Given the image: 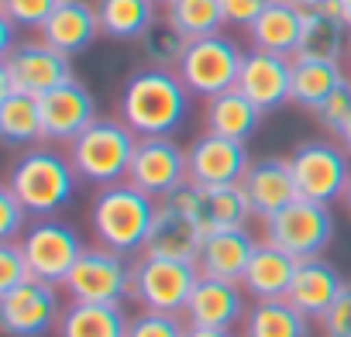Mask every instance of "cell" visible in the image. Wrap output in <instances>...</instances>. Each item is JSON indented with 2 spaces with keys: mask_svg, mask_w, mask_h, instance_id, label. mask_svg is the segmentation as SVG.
<instances>
[{
  "mask_svg": "<svg viewBox=\"0 0 351 337\" xmlns=\"http://www.w3.org/2000/svg\"><path fill=\"white\" fill-rule=\"evenodd\" d=\"M190 90L176 69L138 66L128 73L117 93V117L138 138L176 134L190 114Z\"/></svg>",
  "mask_w": 351,
  "mask_h": 337,
  "instance_id": "1",
  "label": "cell"
},
{
  "mask_svg": "<svg viewBox=\"0 0 351 337\" xmlns=\"http://www.w3.org/2000/svg\"><path fill=\"white\" fill-rule=\"evenodd\" d=\"M76 183L80 176L69 155L49 141H38L14 158L4 186H11V193L28 207L32 217H56L73 200Z\"/></svg>",
  "mask_w": 351,
  "mask_h": 337,
  "instance_id": "2",
  "label": "cell"
},
{
  "mask_svg": "<svg viewBox=\"0 0 351 337\" xmlns=\"http://www.w3.org/2000/svg\"><path fill=\"white\" fill-rule=\"evenodd\" d=\"M155 210H158V200L124 179L114 186H100L90 200L86 217H90V231L97 245L121 255H141Z\"/></svg>",
  "mask_w": 351,
  "mask_h": 337,
  "instance_id": "3",
  "label": "cell"
},
{
  "mask_svg": "<svg viewBox=\"0 0 351 337\" xmlns=\"http://www.w3.org/2000/svg\"><path fill=\"white\" fill-rule=\"evenodd\" d=\"M134 145H138V134L114 114V117H97L93 124H86L66 145V155L76 168L80 183H90L100 190V186H114L128 179Z\"/></svg>",
  "mask_w": 351,
  "mask_h": 337,
  "instance_id": "4",
  "label": "cell"
},
{
  "mask_svg": "<svg viewBox=\"0 0 351 337\" xmlns=\"http://www.w3.org/2000/svg\"><path fill=\"white\" fill-rule=\"evenodd\" d=\"M289 168L300 197L337 203L351 183V155L337 138H306L289 151Z\"/></svg>",
  "mask_w": 351,
  "mask_h": 337,
  "instance_id": "5",
  "label": "cell"
},
{
  "mask_svg": "<svg viewBox=\"0 0 351 337\" xmlns=\"http://www.w3.org/2000/svg\"><path fill=\"white\" fill-rule=\"evenodd\" d=\"M241 62H245V49L224 35V32H214V35H204V38H190L180 66V79L186 83V90L193 97H217L231 86H238V76H241Z\"/></svg>",
  "mask_w": 351,
  "mask_h": 337,
  "instance_id": "6",
  "label": "cell"
},
{
  "mask_svg": "<svg viewBox=\"0 0 351 337\" xmlns=\"http://www.w3.org/2000/svg\"><path fill=\"white\" fill-rule=\"evenodd\" d=\"M197 279H200L197 262L138 255V258L131 262V299H134L141 310L180 313V316H183Z\"/></svg>",
  "mask_w": 351,
  "mask_h": 337,
  "instance_id": "7",
  "label": "cell"
},
{
  "mask_svg": "<svg viewBox=\"0 0 351 337\" xmlns=\"http://www.w3.org/2000/svg\"><path fill=\"white\" fill-rule=\"evenodd\" d=\"M73 59L52 49L45 38H21L0 59V97L8 93H32L42 97L66 79H73Z\"/></svg>",
  "mask_w": 351,
  "mask_h": 337,
  "instance_id": "8",
  "label": "cell"
},
{
  "mask_svg": "<svg viewBox=\"0 0 351 337\" xmlns=\"http://www.w3.org/2000/svg\"><path fill=\"white\" fill-rule=\"evenodd\" d=\"M262 238L279 245L293 258H317L334 241V214L327 203L296 197L289 207L262 221Z\"/></svg>",
  "mask_w": 351,
  "mask_h": 337,
  "instance_id": "9",
  "label": "cell"
},
{
  "mask_svg": "<svg viewBox=\"0 0 351 337\" xmlns=\"http://www.w3.org/2000/svg\"><path fill=\"white\" fill-rule=\"evenodd\" d=\"M131 255L110 251L104 245L83 248L62 282V292L76 303H124L131 299Z\"/></svg>",
  "mask_w": 351,
  "mask_h": 337,
  "instance_id": "10",
  "label": "cell"
},
{
  "mask_svg": "<svg viewBox=\"0 0 351 337\" xmlns=\"http://www.w3.org/2000/svg\"><path fill=\"white\" fill-rule=\"evenodd\" d=\"M128 183L145 190L155 200L172 197L180 186L190 183V151L172 134L138 138L134 155H131V168H128Z\"/></svg>",
  "mask_w": 351,
  "mask_h": 337,
  "instance_id": "11",
  "label": "cell"
},
{
  "mask_svg": "<svg viewBox=\"0 0 351 337\" xmlns=\"http://www.w3.org/2000/svg\"><path fill=\"white\" fill-rule=\"evenodd\" d=\"M62 296L56 282L32 275L28 282L0 292V327L8 337H45L62 320Z\"/></svg>",
  "mask_w": 351,
  "mask_h": 337,
  "instance_id": "12",
  "label": "cell"
},
{
  "mask_svg": "<svg viewBox=\"0 0 351 337\" xmlns=\"http://www.w3.org/2000/svg\"><path fill=\"white\" fill-rule=\"evenodd\" d=\"M165 200H172L176 207H180L200 227L204 238L217 234V231H231V227H248V217H255L241 183H228V186L186 183Z\"/></svg>",
  "mask_w": 351,
  "mask_h": 337,
  "instance_id": "13",
  "label": "cell"
},
{
  "mask_svg": "<svg viewBox=\"0 0 351 337\" xmlns=\"http://www.w3.org/2000/svg\"><path fill=\"white\" fill-rule=\"evenodd\" d=\"M21 248L38 279L62 286L69 269L83 255V238L73 224H66L59 217H35L28 224V231L21 234Z\"/></svg>",
  "mask_w": 351,
  "mask_h": 337,
  "instance_id": "14",
  "label": "cell"
},
{
  "mask_svg": "<svg viewBox=\"0 0 351 337\" xmlns=\"http://www.w3.org/2000/svg\"><path fill=\"white\" fill-rule=\"evenodd\" d=\"M38 110H42V141H49V145H69L86 124H93L100 117L90 86L76 76L66 79L62 86L42 93Z\"/></svg>",
  "mask_w": 351,
  "mask_h": 337,
  "instance_id": "15",
  "label": "cell"
},
{
  "mask_svg": "<svg viewBox=\"0 0 351 337\" xmlns=\"http://www.w3.org/2000/svg\"><path fill=\"white\" fill-rule=\"evenodd\" d=\"M351 42V11L344 0H313L303 8V35H300V59H327L344 62Z\"/></svg>",
  "mask_w": 351,
  "mask_h": 337,
  "instance_id": "16",
  "label": "cell"
},
{
  "mask_svg": "<svg viewBox=\"0 0 351 337\" xmlns=\"http://www.w3.org/2000/svg\"><path fill=\"white\" fill-rule=\"evenodd\" d=\"M186 151H190V183H200V186L241 183L252 165L245 141L210 134V131H204L193 145H186Z\"/></svg>",
  "mask_w": 351,
  "mask_h": 337,
  "instance_id": "17",
  "label": "cell"
},
{
  "mask_svg": "<svg viewBox=\"0 0 351 337\" xmlns=\"http://www.w3.org/2000/svg\"><path fill=\"white\" fill-rule=\"evenodd\" d=\"M238 90L255 107H262L265 114L286 107L289 97H293V59L289 55H272V52L248 49L245 52V62H241Z\"/></svg>",
  "mask_w": 351,
  "mask_h": 337,
  "instance_id": "18",
  "label": "cell"
},
{
  "mask_svg": "<svg viewBox=\"0 0 351 337\" xmlns=\"http://www.w3.org/2000/svg\"><path fill=\"white\" fill-rule=\"evenodd\" d=\"M248 313V292L241 282H231V279H210V275H200L193 292H190V303L183 310L186 323L193 327H241Z\"/></svg>",
  "mask_w": 351,
  "mask_h": 337,
  "instance_id": "19",
  "label": "cell"
},
{
  "mask_svg": "<svg viewBox=\"0 0 351 337\" xmlns=\"http://www.w3.org/2000/svg\"><path fill=\"white\" fill-rule=\"evenodd\" d=\"M241 190L252 203V214L258 221L272 217L276 210L289 207L300 190H296V179H293V168H289V155H262V158H252L248 173L241 179Z\"/></svg>",
  "mask_w": 351,
  "mask_h": 337,
  "instance_id": "20",
  "label": "cell"
},
{
  "mask_svg": "<svg viewBox=\"0 0 351 337\" xmlns=\"http://www.w3.org/2000/svg\"><path fill=\"white\" fill-rule=\"evenodd\" d=\"M100 18L93 0H59L49 21L38 28V38H45L52 49L66 52L69 59L86 52L100 38Z\"/></svg>",
  "mask_w": 351,
  "mask_h": 337,
  "instance_id": "21",
  "label": "cell"
},
{
  "mask_svg": "<svg viewBox=\"0 0 351 337\" xmlns=\"http://www.w3.org/2000/svg\"><path fill=\"white\" fill-rule=\"evenodd\" d=\"M200 245H204L200 227L180 207H176L172 200H158V210H155V221H152V231H148V241H145V251L141 255L197 262Z\"/></svg>",
  "mask_w": 351,
  "mask_h": 337,
  "instance_id": "22",
  "label": "cell"
},
{
  "mask_svg": "<svg viewBox=\"0 0 351 337\" xmlns=\"http://www.w3.org/2000/svg\"><path fill=\"white\" fill-rule=\"evenodd\" d=\"M341 289H344V279H341L337 265H330L324 255H317V258H300L286 299L300 313H306L310 320H320L330 310V303L337 299Z\"/></svg>",
  "mask_w": 351,
  "mask_h": 337,
  "instance_id": "23",
  "label": "cell"
},
{
  "mask_svg": "<svg viewBox=\"0 0 351 337\" xmlns=\"http://www.w3.org/2000/svg\"><path fill=\"white\" fill-rule=\"evenodd\" d=\"M255 238L248 227H231V231H217V234H207L204 245H200V255H197V269L200 275H210V279H231V282H241L252 255H255Z\"/></svg>",
  "mask_w": 351,
  "mask_h": 337,
  "instance_id": "24",
  "label": "cell"
},
{
  "mask_svg": "<svg viewBox=\"0 0 351 337\" xmlns=\"http://www.w3.org/2000/svg\"><path fill=\"white\" fill-rule=\"evenodd\" d=\"M300 35H303V8L289 4V0H272L248 28V49L296 59Z\"/></svg>",
  "mask_w": 351,
  "mask_h": 337,
  "instance_id": "25",
  "label": "cell"
},
{
  "mask_svg": "<svg viewBox=\"0 0 351 337\" xmlns=\"http://www.w3.org/2000/svg\"><path fill=\"white\" fill-rule=\"evenodd\" d=\"M296 265H300V258H293L289 251H282L279 245L262 238L255 245V255H252L245 275H241V286L252 299H282L293 286Z\"/></svg>",
  "mask_w": 351,
  "mask_h": 337,
  "instance_id": "26",
  "label": "cell"
},
{
  "mask_svg": "<svg viewBox=\"0 0 351 337\" xmlns=\"http://www.w3.org/2000/svg\"><path fill=\"white\" fill-rule=\"evenodd\" d=\"M262 117H265V110L255 107L238 86H231V90L204 100V131H210V134L248 141L258 131Z\"/></svg>",
  "mask_w": 351,
  "mask_h": 337,
  "instance_id": "27",
  "label": "cell"
},
{
  "mask_svg": "<svg viewBox=\"0 0 351 337\" xmlns=\"http://www.w3.org/2000/svg\"><path fill=\"white\" fill-rule=\"evenodd\" d=\"M131 316L121 303H76L69 299L56 327L59 337H128Z\"/></svg>",
  "mask_w": 351,
  "mask_h": 337,
  "instance_id": "28",
  "label": "cell"
},
{
  "mask_svg": "<svg viewBox=\"0 0 351 337\" xmlns=\"http://www.w3.org/2000/svg\"><path fill=\"white\" fill-rule=\"evenodd\" d=\"M241 337H310V316L300 313L286 296L282 299H252Z\"/></svg>",
  "mask_w": 351,
  "mask_h": 337,
  "instance_id": "29",
  "label": "cell"
},
{
  "mask_svg": "<svg viewBox=\"0 0 351 337\" xmlns=\"http://www.w3.org/2000/svg\"><path fill=\"white\" fill-rule=\"evenodd\" d=\"M100 32L114 42H141L145 32L158 21L155 0H93Z\"/></svg>",
  "mask_w": 351,
  "mask_h": 337,
  "instance_id": "30",
  "label": "cell"
},
{
  "mask_svg": "<svg viewBox=\"0 0 351 337\" xmlns=\"http://www.w3.org/2000/svg\"><path fill=\"white\" fill-rule=\"evenodd\" d=\"M348 76L344 62H327V59H293V107L313 110L324 97H330V90Z\"/></svg>",
  "mask_w": 351,
  "mask_h": 337,
  "instance_id": "31",
  "label": "cell"
},
{
  "mask_svg": "<svg viewBox=\"0 0 351 337\" xmlns=\"http://www.w3.org/2000/svg\"><path fill=\"white\" fill-rule=\"evenodd\" d=\"M0 138L11 148H28L42 141V110L32 93L0 97Z\"/></svg>",
  "mask_w": 351,
  "mask_h": 337,
  "instance_id": "32",
  "label": "cell"
},
{
  "mask_svg": "<svg viewBox=\"0 0 351 337\" xmlns=\"http://www.w3.org/2000/svg\"><path fill=\"white\" fill-rule=\"evenodd\" d=\"M165 18L186 38H204V35H214L228 25L221 0H169Z\"/></svg>",
  "mask_w": 351,
  "mask_h": 337,
  "instance_id": "33",
  "label": "cell"
},
{
  "mask_svg": "<svg viewBox=\"0 0 351 337\" xmlns=\"http://www.w3.org/2000/svg\"><path fill=\"white\" fill-rule=\"evenodd\" d=\"M186 45H190V38L176 28L169 18H158L145 32V38L138 42V49L145 55V66H158V69H176V66H180Z\"/></svg>",
  "mask_w": 351,
  "mask_h": 337,
  "instance_id": "34",
  "label": "cell"
},
{
  "mask_svg": "<svg viewBox=\"0 0 351 337\" xmlns=\"http://www.w3.org/2000/svg\"><path fill=\"white\" fill-rule=\"evenodd\" d=\"M310 114H313V121H317L330 138H337V134L344 131V124L351 121V76H344V79L330 90V97H324Z\"/></svg>",
  "mask_w": 351,
  "mask_h": 337,
  "instance_id": "35",
  "label": "cell"
},
{
  "mask_svg": "<svg viewBox=\"0 0 351 337\" xmlns=\"http://www.w3.org/2000/svg\"><path fill=\"white\" fill-rule=\"evenodd\" d=\"M186 316L180 313H158V310H138L128 323V337H186Z\"/></svg>",
  "mask_w": 351,
  "mask_h": 337,
  "instance_id": "36",
  "label": "cell"
},
{
  "mask_svg": "<svg viewBox=\"0 0 351 337\" xmlns=\"http://www.w3.org/2000/svg\"><path fill=\"white\" fill-rule=\"evenodd\" d=\"M56 4L59 0H0V14L14 21L21 32H38L56 11Z\"/></svg>",
  "mask_w": 351,
  "mask_h": 337,
  "instance_id": "37",
  "label": "cell"
},
{
  "mask_svg": "<svg viewBox=\"0 0 351 337\" xmlns=\"http://www.w3.org/2000/svg\"><path fill=\"white\" fill-rule=\"evenodd\" d=\"M35 272L28 265V255L21 241H0V292H8L21 282H28Z\"/></svg>",
  "mask_w": 351,
  "mask_h": 337,
  "instance_id": "38",
  "label": "cell"
},
{
  "mask_svg": "<svg viewBox=\"0 0 351 337\" xmlns=\"http://www.w3.org/2000/svg\"><path fill=\"white\" fill-rule=\"evenodd\" d=\"M28 207L11 193V186L0 190V241H21L28 231Z\"/></svg>",
  "mask_w": 351,
  "mask_h": 337,
  "instance_id": "39",
  "label": "cell"
},
{
  "mask_svg": "<svg viewBox=\"0 0 351 337\" xmlns=\"http://www.w3.org/2000/svg\"><path fill=\"white\" fill-rule=\"evenodd\" d=\"M317 323L324 337H351V282H344V289L337 292V299Z\"/></svg>",
  "mask_w": 351,
  "mask_h": 337,
  "instance_id": "40",
  "label": "cell"
},
{
  "mask_svg": "<svg viewBox=\"0 0 351 337\" xmlns=\"http://www.w3.org/2000/svg\"><path fill=\"white\" fill-rule=\"evenodd\" d=\"M269 4H272V0H221L228 28H241V32H248L252 21H255Z\"/></svg>",
  "mask_w": 351,
  "mask_h": 337,
  "instance_id": "41",
  "label": "cell"
},
{
  "mask_svg": "<svg viewBox=\"0 0 351 337\" xmlns=\"http://www.w3.org/2000/svg\"><path fill=\"white\" fill-rule=\"evenodd\" d=\"M186 337H238L234 330H228V327H186Z\"/></svg>",
  "mask_w": 351,
  "mask_h": 337,
  "instance_id": "42",
  "label": "cell"
},
{
  "mask_svg": "<svg viewBox=\"0 0 351 337\" xmlns=\"http://www.w3.org/2000/svg\"><path fill=\"white\" fill-rule=\"evenodd\" d=\"M337 141H341V145H344V148H348V155H351V121H348V124H344V131H341V134H337Z\"/></svg>",
  "mask_w": 351,
  "mask_h": 337,
  "instance_id": "43",
  "label": "cell"
},
{
  "mask_svg": "<svg viewBox=\"0 0 351 337\" xmlns=\"http://www.w3.org/2000/svg\"><path fill=\"white\" fill-rule=\"evenodd\" d=\"M341 203L348 207V214H351V183H348V190H344V197H341Z\"/></svg>",
  "mask_w": 351,
  "mask_h": 337,
  "instance_id": "44",
  "label": "cell"
},
{
  "mask_svg": "<svg viewBox=\"0 0 351 337\" xmlns=\"http://www.w3.org/2000/svg\"><path fill=\"white\" fill-rule=\"evenodd\" d=\"M344 69H348V76H351V42H348V52H344Z\"/></svg>",
  "mask_w": 351,
  "mask_h": 337,
  "instance_id": "45",
  "label": "cell"
},
{
  "mask_svg": "<svg viewBox=\"0 0 351 337\" xmlns=\"http://www.w3.org/2000/svg\"><path fill=\"white\" fill-rule=\"evenodd\" d=\"M289 4H300V8H306V4H313V0H289Z\"/></svg>",
  "mask_w": 351,
  "mask_h": 337,
  "instance_id": "46",
  "label": "cell"
},
{
  "mask_svg": "<svg viewBox=\"0 0 351 337\" xmlns=\"http://www.w3.org/2000/svg\"><path fill=\"white\" fill-rule=\"evenodd\" d=\"M155 4H158V8H165V4H169V0H155Z\"/></svg>",
  "mask_w": 351,
  "mask_h": 337,
  "instance_id": "47",
  "label": "cell"
},
{
  "mask_svg": "<svg viewBox=\"0 0 351 337\" xmlns=\"http://www.w3.org/2000/svg\"><path fill=\"white\" fill-rule=\"evenodd\" d=\"M344 4H348V11H351V0H344Z\"/></svg>",
  "mask_w": 351,
  "mask_h": 337,
  "instance_id": "48",
  "label": "cell"
}]
</instances>
